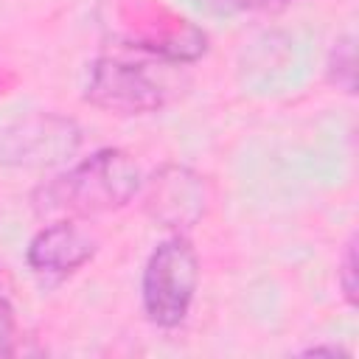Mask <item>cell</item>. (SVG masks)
Segmentation results:
<instances>
[{
  "label": "cell",
  "instance_id": "obj_1",
  "mask_svg": "<svg viewBox=\"0 0 359 359\" xmlns=\"http://www.w3.org/2000/svg\"><path fill=\"white\" fill-rule=\"evenodd\" d=\"M140 185L143 177L135 157L123 149L107 146L36 185L31 208L42 219H90L126 208L137 196Z\"/></svg>",
  "mask_w": 359,
  "mask_h": 359
},
{
  "label": "cell",
  "instance_id": "obj_2",
  "mask_svg": "<svg viewBox=\"0 0 359 359\" xmlns=\"http://www.w3.org/2000/svg\"><path fill=\"white\" fill-rule=\"evenodd\" d=\"M107 25L123 48L165 62L191 65L208 53V34L160 0H115Z\"/></svg>",
  "mask_w": 359,
  "mask_h": 359
},
{
  "label": "cell",
  "instance_id": "obj_3",
  "mask_svg": "<svg viewBox=\"0 0 359 359\" xmlns=\"http://www.w3.org/2000/svg\"><path fill=\"white\" fill-rule=\"evenodd\" d=\"M199 286V255L185 233H174L171 238L160 241L146 266L140 280L143 311L149 323L157 328H177L185 323L194 294Z\"/></svg>",
  "mask_w": 359,
  "mask_h": 359
},
{
  "label": "cell",
  "instance_id": "obj_4",
  "mask_svg": "<svg viewBox=\"0 0 359 359\" xmlns=\"http://www.w3.org/2000/svg\"><path fill=\"white\" fill-rule=\"evenodd\" d=\"M84 101L112 115H149L165 107V87L146 70V65L98 56L87 73Z\"/></svg>",
  "mask_w": 359,
  "mask_h": 359
},
{
  "label": "cell",
  "instance_id": "obj_5",
  "mask_svg": "<svg viewBox=\"0 0 359 359\" xmlns=\"http://www.w3.org/2000/svg\"><path fill=\"white\" fill-rule=\"evenodd\" d=\"M81 143V129L59 112H31L0 135V163L14 168H48L65 163Z\"/></svg>",
  "mask_w": 359,
  "mask_h": 359
},
{
  "label": "cell",
  "instance_id": "obj_6",
  "mask_svg": "<svg viewBox=\"0 0 359 359\" xmlns=\"http://www.w3.org/2000/svg\"><path fill=\"white\" fill-rule=\"evenodd\" d=\"M143 210L146 216L174 233H188L196 227L210 205L208 180L180 163H165L143 180Z\"/></svg>",
  "mask_w": 359,
  "mask_h": 359
},
{
  "label": "cell",
  "instance_id": "obj_7",
  "mask_svg": "<svg viewBox=\"0 0 359 359\" xmlns=\"http://www.w3.org/2000/svg\"><path fill=\"white\" fill-rule=\"evenodd\" d=\"M98 252V238L76 219H56L34 233L25 250V264L36 275L67 278Z\"/></svg>",
  "mask_w": 359,
  "mask_h": 359
},
{
  "label": "cell",
  "instance_id": "obj_8",
  "mask_svg": "<svg viewBox=\"0 0 359 359\" xmlns=\"http://www.w3.org/2000/svg\"><path fill=\"white\" fill-rule=\"evenodd\" d=\"M325 76L337 90H342L348 95L356 93V45H353L351 34L339 36L331 45L328 59H325Z\"/></svg>",
  "mask_w": 359,
  "mask_h": 359
},
{
  "label": "cell",
  "instance_id": "obj_9",
  "mask_svg": "<svg viewBox=\"0 0 359 359\" xmlns=\"http://www.w3.org/2000/svg\"><path fill=\"white\" fill-rule=\"evenodd\" d=\"M356 236L348 238L342 255H339V264H337V283H339V292L345 297L348 306H356Z\"/></svg>",
  "mask_w": 359,
  "mask_h": 359
},
{
  "label": "cell",
  "instance_id": "obj_10",
  "mask_svg": "<svg viewBox=\"0 0 359 359\" xmlns=\"http://www.w3.org/2000/svg\"><path fill=\"white\" fill-rule=\"evenodd\" d=\"M14 331H17L14 309H11V303L0 294V356L14 353Z\"/></svg>",
  "mask_w": 359,
  "mask_h": 359
},
{
  "label": "cell",
  "instance_id": "obj_11",
  "mask_svg": "<svg viewBox=\"0 0 359 359\" xmlns=\"http://www.w3.org/2000/svg\"><path fill=\"white\" fill-rule=\"evenodd\" d=\"M199 6H205L213 14H238L247 8H255L261 0H196Z\"/></svg>",
  "mask_w": 359,
  "mask_h": 359
},
{
  "label": "cell",
  "instance_id": "obj_12",
  "mask_svg": "<svg viewBox=\"0 0 359 359\" xmlns=\"http://www.w3.org/2000/svg\"><path fill=\"white\" fill-rule=\"evenodd\" d=\"M303 356H351V353L339 345H311L303 351Z\"/></svg>",
  "mask_w": 359,
  "mask_h": 359
}]
</instances>
